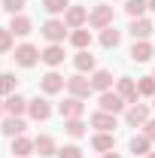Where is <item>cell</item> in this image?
<instances>
[{
	"label": "cell",
	"instance_id": "1",
	"mask_svg": "<svg viewBox=\"0 0 155 158\" xmlns=\"http://www.w3.org/2000/svg\"><path fill=\"white\" fill-rule=\"evenodd\" d=\"M88 24L97 27V31L110 27V24H113V6H94V9L88 12Z\"/></svg>",
	"mask_w": 155,
	"mask_h": 158
},
{
	"label": "cell",
	"instance_id": "2",
	"mask_svg": "<svg viewBox=\"0 0 155 158\" xmlns=\"http://www.w3.org/2000/svg\"><path fill=\"white\" fill-rule=\"evenodd\" d=\"M125 103H128V100L122 98L119 91H100V110H103V113H113V116H116V113L125 110Z\"/></svg>",
	"mask_w": 155,
	"mask_h": 158
},
{
	"label": "cell",
	"instance_id": "3",
	"mask_svg": "<svg viewBox=\"0 0 155 158\" xmlns=\"http://www.w3.org/2000/svg\"><path fill=\"white\" fill-rule=\"evenodd\" d=\"M37 61H40V49H37V46L24 43V46L15 49V64H21V67H34Z\"/></svg>",
	"mask_w": 155,
	"mask_h": 158
},
{
	"label": "cell",
	"instance_id": "4",
	"mask_svg": "<svg viewBox=\"0 0 155 158\" xmlns=\"http://www.w3.org/2000/svg\"><path fill=\"white\" fill-rule=\"evenodd\" d=\"M27 113H31L34 122H46V118L52 116V106H49V100L34 98V100H27Z\"/></svg>",
	"mask_w": 155,
	"mask_h": 158
},
{
	"label": "cell",
	"instance_id": "5",
	"mask_svg": "<svg viewBox=\"0 0 155 158\" xmlns=\"http://www.w3.org/2000/svg\"><path fill=\"white\" fill-rule=\"evenodd\" d=\"M58 113L64 118H79L85 113V103H82V98H67L64 103H58Z\"/></svg>",
	"mask_w": 155,
	"mask_h": 158
},
{
	"label": "cell",
	"instance_id": "6",
	"mask_svg": "<svg viewBox=\"0 0 155 158\" xmlns=\"http://www.w3.org/2000/svg\"><path fill=\"white\" fill-rule=\"evenodd\" d=\"M67 88H70V94L73 98H88L94 88H91V79H85V76H70L67 79Z\"/></svg>",
	"mask_w": 155,
	"mask_h": 158
},
{
	"label": "cell",
	"instance_id": "7",
	"mask_svg": "<svg viewBox=\"0 0 155 158\" xmlns=\"http://www.w3.org/2000/svg\"><path fill=\"white\" fill-rule=\"evenodd\" d=\"M43 37L49 40V43H61V40L67 37V27H64V21H46L43 24Z\"/></svg>",
	"mask_w": 155,
	"mask_h": 158
},
{
	"label": "cell",
	"instance_id": "8",
	"mask_svg": "<svg viewBox=\"0 0 155 158\" xmlns=\"http://www.w3.org/2000/svg\"><path fill=\"white\" fill-rule=\"evenodd\" d=\"M85 21H88V9L85 6H70L67 15H64V24L67 27H82Z\"/></svg>",
	"mask_w": 155,
	"mask_h": 158
},
{
	"label": "cell",
	"instance_id": "9",
	"mask_svg": "<svg viewBox=\"0 0 155 158\" xmlns=\"http://www.w3.org/2000/svg\"><path fill=\"white\" fill-rule=\"evenodd\" d=\"M125 118H128V125H146L149 122V106L146 103H134V106H128Z\"/></svg>",
	"mask_w": 155,
	"mask_h": 158
},
{
	"label": "cell",
	"instance_id": "10",
	"mask_svg": "<svg viewBox=\"0 0 155 158\" xmlns=\"http://www.w3.org/2000/svg\"><path fill=\"white\" fill-rule=\"evenodd\" d=\"M40 61H46L49 67H58L61 61H64V46H58V43H52L49 49H43V52H40Z\"/></svg>",
	"mask_w": 155,
	"mask_h": 158
},
{
	"label": "cell",
	"instance_id": "11",
	"mask_svg": "<svg viewBox=\"0 0 155 158\" xmlns=\"http://www.w3.org/2000/svg\"><path fill=\"white\" fill-rule=\"evenodd\" d=\"M40 85H43V91H46V94H55V91H61V88L67 85V79L61 76V73H46Z\"/></svg>",
	"mask_w": 155,
	"mask_h": 158
},
{
	"label": "cell",
	"instance_id": "12",
	"mask_svg": "<svg viewBox=\"0 0 155 158\" xmlns=\"http://www.w3.org/2000/svg\"><path fill=\"white\" fill-rule=\"evenodd\" d=\"M3 110L9 116H21V113H27V100L21 98V94H9V98L3 100Z\"/></svg>",
	"mask_w": 155,
	"mask_h": 158
},
{
	"label": "cell",
	"instance_id": "13",
	"mask_svg": "<svg viewBox=\"0 0 155 158\" xmlns=\"http://www.w3.org/2000/svg\"><path fill=\"white\" fill-rule=\"evenodd\" d=\"M152 31H155V24L149 19H134V21H131V37H134V40H146Z\"/></svg>",
	"mask_w": 155,
	"mask_h": 158
},
{
	"label": "cell",
	"instance_id": "14",
	"mask_svg": "<svg viewBox=\"0 0 155 158\" xmlns=\"http://www.w3.org/2000/svg\"><path fill=\"white\" fill-rule=\"evenodd\" d=\"M119 94L128 100V103H137V94H140V91H137V82L128 79V76H122L119 79Z\"/></svg>",
	"mask_w": 155,
	"mask_h": 158
},
{
	"label": "cell",
	"instance_id": "15",
	"mask_svg": "<svg viewBox=\"0 0 155 158\" xmlns=\"http://www.w3.org/2000/svg\"><path fill=\"white\" fill-rule=\"evenodd\" d=\"M91 128H97V131H113V128H116V116L100 110V113L91 116Z\"/></svg>",
	"mask_w": 155,
	"mask_h": 158
},
{
	"label": "cell",
	"instance_id": "16",
	"mask_svg": "<svg viewBox=\"0 0 155 158\" xmlns=\"http://www.w3.org/2000/svg\"><path fill=\"white\" fill-rule=\"evenodd\" d=\"M24 128H27V125H24V118H19V116H12V118L3 122V134H6V137H21Z\"/></svg>",
	"mask_w": 155,
	"mask_h": 158
},
{
	"label": "cell",
	"instance_id": "17",
	"mask_svg": "<svg viewBox=\"0 0 155 158\" xmlns=\"http://www.w3.org/2000/svg\"><path fill=\"white\" fill-rule=\"evenodd\" d=\"M131 58L140 61V64H143V61H149V58H152V46H149L146 40H137L134 49H131Z\"/></svg>",
	"mask_w": 155,
	"mask_h": 158
},
{
	"label": "cell",
	"instance_id": "18",
	"mask_svg": "<svg viewBox=\"0 0 155 158\" xmlns=\"http://www.w3.org/2000/svg\"><path fill=\"white\" fill-rule=\"evenodd\" d=\"M91 146H94L97 152H110V149L116 146V137H113L110 131H100V134H97V137L91 140Z\"/></svg>",
	"mask_w": 155,
	"mask_h": 158
},
{
	"label": "cell",
	"instance_id": "19",
	"mask_svg": "<svg viewBox=\"0 0 155 158\" xmlns=\"http://www.w3.org/2000/svg\"><path fill=\"white\" fill-rule=\"evenodd\" d=\"M110 85H113L110 70H94V76H91V88H97V91H110Z\"/></svg>",
	"mask_w": 155,
	"mask_h": 158
},
{
	"label": "cell",
	"instance_id": "20",
	"mask_svg": "<svg viewBox=\"0 0 155 158\" xmlns=\"http://www.w3.org/2000/svg\"><path fill=\"white\" fill-rule=\"evenodd\" d=\"M34 149H37L40 155H55V140L49 137V134H40L34 140Z\"/></svg>",
	"mask_w": 155,
	"mask_h": 158
},
{
	"label": "cell",
	"instance_id": "21",
	"mask_svg": "<svg viewBox=\"0 0 155 158\" xmlns=\"http://www.w3.org/2000/svg\"><path fill=\"white\" fill-rule=\"evenodd\" d=\"M119 40H122V34H119L113 24H110V27H103V34H100V46H103V49H116Z\"/></svg>",
	"mask_w": 155,
	"mask_h": 158
},
{
	"label": "cell",
	"instance_id": "22",
	"mask_svg": "<svg viewBox=\"0 0 155 158\" xmlns=\"http://www.w3.org/2000/svg\"><path fill=\"white\" fill-rule=\"evenodd\" d=\"M149 9V3L146 0H125V12L131 15V19H143V12Z\"/></svg>",
	"mask_w": 155,
	"mask_h": 158
},
{
	"label": "cell",
	"instance_id": "23",
	"mask_svg": "<svg viewBox=\"0 0 155 158\" xmlns=\"http://www.w3.org/2000/svg\"><path fill=\"white\" fill-rule=\"evenodd\" d=\"M9 31H12L15 37H27V34H31V21L24 19V15H12V24H9Z\"/></svg>",
	"mask_w": 155,
	"mask_h": 158
},
{
	"label": "cell",
	"instance_id": "24",
	"mask_svg": "<svg viewBox=\"0 0 155 158\" xmlns=\"http://www.w3.org/2000/svg\"><path fill=\"white\" fill-rule=\"evenodd\" d=\"M31 149H34V143H31L27 137H15V140H12V155L27 158V155H31Z\"/></svg>",
	"mask_w": 155,
	"mask_h": 158
},
{
	"label": "cell",
	"instance_id": "25",
	"mask_svg": "<svg viewBox=\"0 0 155 158\" xmlns=\"http://www.w3.org/2000/svg\"><path fill=\"white\" fill-rule=\"evenodd\" d=\"M70 43H73L76 49H85V46H91V31H85V27H76V31L70 34Z\"/></svg>",
	"mask_w": 155,
	"mask_h": 158
},
{
	"label": "cell",
	"instance_id": "26",
	"mask_svg": "<svg viewBox=\"0 0 155 158\" xmlns=\"http://www.w3.org/2000/svg\"><path fill=\"white\" fill-rule=\"evenodd\" d=\"M73 64H76V70H79V73H85V70H94V55H88V52L82 49L76 58H73Z\"/></svg>",
	"mask_w": 155,
	"mask_h": 158
},
{
	"label": "cell",
	"instance_id": "27",
	"mask_svg": "<svg viewBox=\"0 0 155 158\" xmlns=\"http://www.w3.org/2000/svg\"><path fill=\"white\" fill-rule=\"evenodd\" d=\"M64 131H67L70 137H85V122H82V118H67V122H64Z\"/></svg>",
	"mask_w": 155,
	"mask_h": 158
},
{
	"label": "cell",
	"instance_id": "28",
	"mask_svg": "<svg viewBox=\"0 0 155 158\" xmlns=\"http://www.w3.org/2000/svg\"><path fill=\"white\" fill-rule=\"evenodd\" d=\"M149 143H152V140L146 137V134H143V137H134L131 140V152H134V155H149Z\"/></svg>",
	"mask_w": 155,
	"mask_h": 158
},
{
	"label": "cell",
	"instance_id": "29",
	"mask_svg": "<svg viewBox=\"0 0 155 158\" xmlns=\"http://www.w3.org/2000/svg\"><path fill=\"white\" fill-rule=\"evenodd\" d=\"M0 94H15V76L12 73H0Z\"/></svg>",
	"mask_w": 155,
	"mask_h": 158
},
{
	"label": "cell",
	"instance_id": "30",
	"mask_svg": "<svg viewBox=\"0 0 155 158\" xmlns=\"http://www.w3.org/2000/svg\"><path fill=\"white\" fill-rule=\"evenodd\" d=\"M137 91L146 94V98H155V76H143L137 82Z\"/></svg>",
	"mask_w": 155,
	"mask_h": 158
},
{
	"label": "cell",
	"instance_id": "31",
	"mask_svg": "<svg viewBox=\"0 0 155 158\" xmlns=\"http://www.w3.org/2000/svg\"><path fill=\"white\" fill-rule=\"evenodd\" d=\"M43 9L55 15V12H67V9H70V3H67V0H43Z\"/></svg>",
	"mask_w": 155,
	"mask_h": 158
},
{
	"label": "cell",
	"instance_id": "32",
	"mask_svg": "<svg viewBox=\"0 0 155 158\" xmlns=\"http://www.w3.org/2000/svg\"><path fill=\"white\" fill-rule=\"evenodd\" d=\"M9 49H12V31L0 27V52H9Z\"/></svg>",
	"mask_w": 155,
	"mask_h": 158
},
{
	"label": "cell",
	"instance_id": "33",
	"mask_svg": "<svg viewBox=\"0 0 155 158\" xmlns=\"http://www.w3.org/2000/svg\"><path fill=\"white\" fill-rule=\"evenodd\" d=\"M3 9H6L9 15H19L21 9H24V0H3Z\"/></svg>",
	"mask_w": 155,
	"mask_h": 158
},
{
	"label": "cell",
	"instance_id": "34",
	"mask_svg": "<svg viewBox=\"0 0 155 158\" xmlns=\"http://www.w3.org/2000/svg\"><path fill=\"white\" fill-rule=\"evenodd\" d=\"M58 158H82V149L79 146H64V149H58Z\"/></svg>",
	"mask_w": 155,
	"mask_h": 158
},
{
	"label": "cell",
	"instance_id": "35",
	"mask_svg": "<svg viewBox=\"0 0 155 158\" xmlns=\"http://www.w3.org/2000/svg\"><path fill=\"white\" fill-rule=\"evenodd\" d=\"M143 128H146V137H149V140H155V122H146Z\"/></svg>",
	"mask_w": 155,
	"mask_h": 158
},
{
	"label": "cell",
	"instance_id": "36",
	"mask_svg": "<svg viewBox=\"0 0 155 158\" xmlns=\"http://www.w3.org/2000/svg\"><path fill=\"white\" fill-rule=\"evenodd\" d=\"M103 158H119V155H116V152H103Z\"/></svg>",
	"mask_w": 155,
	"mask_h": 158
},
{
	"label": "cell",
	"instance_id": "37",
	"mask_svg": "<svg viewBox=\"0 0 155 158\" xmlns=\"http://www.w3.org/2000/svg\"><path fill=\"white\" fill-rule=\"evenodd\" d=\"M149 9H152V12H155V0H149Z\"/></svg>",
	"mask_w": 155,
	"mask_h": 158
},
{
	"label": "cell",
	"instance_id": "38",
	"mask_svg": "<svg viewBox=\"0 0 155 158\" xmlns=\"http://www.w3.org/2000/svg\"><path fill=\"white\" fill-rule=\"evenodd\" d=\"M149 158H155V152H149Z\"/></svg>",
	"mask_w": 155,
	"mask_h": 158
},
{
	"label": "cell",
	"instance_id": "39",
	"mask_svg": "<svg viewBox=\"0 0 155 158\" xmlns=\"http://www.w3.org/2000/svg\"><path fill=\"white\" fill-rule=\"evenodd\" d=\"M0 113H3V103H0Z\"/></svg>",
	"mask_w": 155,
	"mask_h": 158
},
{
	"label": "cell",
	"instance_id": "40",
	"mask_svg": "<svg viewBox=\"0 0 155 158\" xmlns=\"http://www.w3.org/2000/svg\"><path fill=\"white\" fill-rule=\"evenodd\" d=\"M152 106H155V98H152Z\"/></svg>",
	"mask_w": 155,
	"mask_h": 158
},
{
	"label": "cell",
	"instance_id": "41",
	"mask_svg": "<svg viewBox=\"0 0 155 158\" xmlns=\"http://www.w3.org/2000/svg\"><path fill=\"white\" fill-rule=\"evenodd\" d=\"M152 76H155V73H152Z\"/></svg>",
	"mask_w": 155,
	"mask_h": 158
}]
</instances>
